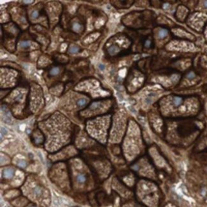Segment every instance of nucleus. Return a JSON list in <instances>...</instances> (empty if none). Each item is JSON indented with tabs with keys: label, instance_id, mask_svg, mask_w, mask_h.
Wrapping results in <instances>:
<instances>
[{
	"label": "nucleus",
	"instance_id": "obj_1",
	"mask_svg": "<svg viewBox=\"0 0 207 207\" xmlns=\"http://www.w3.org/2000/svg\"><path fill=\"white\" fill-rule=\"evenodd\" d=\"M69 30L75 35L82 34L85 31V24L83 22L81 17H76L69 21Z\"/></svg>",
	"mask_w": 207,
	"mask_h": 207
},
{
	"label": "nucleus",
	"instance_id": "obj_2",
	"mask_svg": "<svg viewBox=\"0 0 207 207\" xmlns=\"http://www.w3.org/2000/svg\"><path fill=\"white\" fill-rule=\"evenodd\" d=\"M60 65H61V64L57 63V64H53V65L49 66V72H48L49 77H56V76H57L59 74L61 71L59 67Z\"/></svg>",
	"mask_w": 207,
	"mask_h": 207
},
{
	"label": "nucleus",
	"instance_id": "obj_3",
	"mask_svg": "<svg viewBox=\"0 0 207 207\" xmlns=\"http://www.w3.org/2000/svg\"><path fill=\"white\" fill-rule=\"evenodd\" d=\"M42 193H43V189L42 187H40V185H35L34 189H33V194L35 197H39L42 196Z\"/></svg>",
	"mask_w": 207,
	"mask_h": 207
},
{
	"label": "nucleus",
	"instance_id": "obj_4",
	"mask_svg": "<svg viewBox=\"0 0 207 207\" xmlns=\"http://www.w3.org/2000/svg\"><path fill=\"white\" fill-rule=\"evenodd\" d=\"M80 50V48L78 45L75 44H71L69 46L68 52L70 54H76L79 52Z\"/></svg>",
	"mask_w": 207,
	"mask_h": 207
},
{
	"label": "nucleus",
	"instance_id": "obj_5",
	"mask_svg": "<svg viewBox=\"0 0 207 207\" xmlns=\"http://www.w3.org/2000/svg\"><path fill=\"white\" fill-rule=\"evenodd\" d=\"M42 12H43V9L40 10H34L32 11L31 14V18L32 19H38Z\"/></svg>",
	"mask_w": 207,
	"mask_h": 207
},
{
	"label": "nucleus",
	"instance_id": "obj_6",
	"mask_svg": "<svg viewBox=\"0 0 207 207\" xmlns=\"http://www.w3.org/2000/svg\"><path fill=\"white\" fill-rule=\"evenodd\" d=\"M14 175V170L11 168H6L3 171V176L5 178H11Z\"/></svg>",
	"mask_w": 207,
	"mask_h": 207
},
{
	"label": "nucleus",
	"instance_id": "obj_7",
	"mask_svg": "<svg viewBox=\"0 0 207 207\" xmlns=\"http://www.w3.org/2000/svg\"><path fill=\"white\" fill-rule=\"evenodd\" d=\"M29 43H29V41H28L27 40L22 41L20 43L21 48L22 49H25V50L28 49L29 48V47H30V44H29Z\"/></svg>",
	"mask_w": 207,
	"mask_h": 207
},
{
	"label": "nucleus",
	"instance_id": "obj_8",
	"mask_svg": "<svg viewBox=\"0 0 207 207\" xmlns=\"http://www.w3.org/2000/svg\"><path fill=\"white\" fill-rule=\"evenodd\" d=\"M76 179H77V181L78 183L83 184V183L85 182V181H86V177H85V176L84 174L80 173L77 175Z\"/></svg>",
	"mask_w": 207,
	"mask_h": 207
},
{
	"label": "nucleus",
	"instance_id": "obj_9",
	"mask_svg": "<svg viewBox=\"0 0 207 207\" xmlns=\"http://www.w3.org/2000/svg\"><path fill=\"white\" fill-rule=\"evenodd\" d=\"M87 103V100L86 99H84V98H82V99H78V101H77V104L78 106H83Z\"/></svg>",
	"mask_w": 207,
	"mask_h": 207
},
{
	"label": "nucleus",
	"instance_id": "obj_10",
	"mask_svg": "<svg viewBox=\"0 0 207 207\" xmlns=\"http://www.w3.org/2000/svg\"><path fill=\"white\" fill-rule=\"evenodd\" d=\"M182 101V99L180 97H175L173 99V103L176 106H178V105H181Z\"/></svg>",
	"mask_w": 207,
	"mask_h": 207
},
{
	"label": "nucleus",
	"instance_id": "obj_11",
	"mask_svg": "<svg viewBox=\"0 0 207 207\" xmlns=\"http://www.w3.org/2000/svg\"><path fill=\"white\" fill-rule=\"evenodd\" d=\"M167 35V31L166 30H161L159 33V36L161 38H163Z\"/></svg>",
	"mask_w": 207,
	"mask_h": 207
},
{
	"label": "nucleus",
	"instance_id": "obj_12",
	"mask_svg": "<svg viewBox=\"0 0 207 207\" xmlns=\"http://www.w3.org/2000/svg\"><path fill=\"white\" fill-rule=\"evenodd\" d=\"M18 166H19V167H21V168L26 167V162L24 161H21L18 163Z\"/></svg>",
	"mask_w": 207,
	"mask_h": 207
},
{
	"label": "nucleus",
	"instance_id": "obj_13",
	"mask_svg": "<svg viewBox=\"0 0 207 207\" xmlns=\"http://www.w3.org/2000/svg\"><path fill=\"white\" fill-rule=\"evenodd\" d=\"M7 131L6 129H5V128H1V135H3H3H5V134L7 133Z\"/></svg>",
	"mask_w": 207,
	"mask_h": 207
},
{
	"label": "nucleus",
	"instance_id": "obj_14",
	"mask_svg": "<svg viewBox=\"0 0 207 207\" xmlns=\"http://www.w3.org/2000/svg\"><path fill=\"white\" fill-rule=\"evenodd\" d=\"M194 77V74H189L188 75V77L189 78H193V77Z\"/></svg>",
	"mask_w": 207,
	"mask_h": 207
},
{
	"label": "nucleus",
	"instance_id": "obj_15",
	"mask_svg": "<svg viewBox=\"0 0 207 207\" xmlns=\"http://www.w3.org/2000/svg\"><path fill=\"white\" fill-rule=\"evenodd\" d=\"M99 67L101 70H104V69H105V66H104L103 64H100V65L99 66Z\"/></svg>",
	"mask_w": 207,
	"mask_h": 207
},
{
	"label": "nucleus",
	"instance_id": "obj_16",
	"mask_svg": "<svg viewBox=\"0 0 207 207\" xmlns=\"http://www.w3.org/2000/svg\"><path fill=\"white\" fill-rule=\"evenodd\" d=\"M205 6L207 7V1H205Z\"/></svg>",
	"mask_w": 207,
	"mask_h": 207
},
{
	"label": "nucleus",
	"instance_id": "obj_17",
	"mask_svg": "<svg viewBox=\"0 0 207 207\" xmlns=\"http://www.w3.org/2000/svg\"><path fill=\"white\" fill-rule=\"evenodd\" d=\"M31 207H34V206H31Z\"/></svg>",
	"mask_w": 207,
	"mask_h": 207
}]
</instances>
